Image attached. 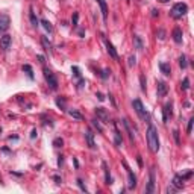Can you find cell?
Wrapping results in <instances>:
<instances>
[{
    "instance_id": "obj_1",
    "label": "cell",
    "mask_w": 194,
    "mask_h": 194,
    "mask_svg": "<svg viewBox=\"0 0 194 194\" xmlns=\"http://www.w3.org/2000/svg\"><path fill=\"white\" fill-rule=\"evenodd\" d=\"M146 137H147V146L150 149V152L153 153H158L159 150V138H158V130L156 127L149 121V127H147V132H146Z\"/></svg>"
},
{
    "instance_id": "obj_2",
    "label": "cell",
    "mask_w": 194,
    "mask_h": 194,
    "mask_svg": "<svg viewBox=\"0 0 194 194\" xmlns=\"http://www.w3.org/2000/svg\"><path fill=\"white\" fill-rule=\"evenodd\" d=\"M188 12V6L187 3H174L173 8H171V11H170V15H171V18L174 20H181L182 17H185Z\"/></svg>"
},
{
    "instance_id": "obj_3",
    "label": "cell",
    "mask_w": 194,
    "mask_h": 194,
    "mask_svg": "<svg viewBox=\"0 0 194 194\" xmlns=\"http://www.w3.org/2000/svg\"><path fill=\"white\" fill-rule=\"evenodd\" d=\"M42 74H44V79H46V82H47V85H49V88L52 91H56L58 90V79H56V76H55V73L52 72L50 68H47V67H44V70H42Z\"/></svg>"
},
{
    "instance_id": "obj_4",
    "label": "cell",
    "mask_w": 194,
    "mask_h": 194,
    "mask_svg": "<svg viewBox=\"0 0 194 194\" xmlns=\"http://www.w3.org/2000/svg\"><path fill=\"white\" fill-rule=\"evenodd\" d=\"M132 106H134L135 112L138 114V117H139L141 120H149V114H147V111H146V108H144L143 102H141L139 99H135L134 102H132Z\"/></svg>"
},
{
    "instance_id": "obj_5",
    "label": "cell",
    "mask_w": 194,
    "mask_h": 194,
    "mask_svg": "<svg viewBox=\"0 0 194 194\" xmlns=\"http://www.w3.org/2000/svg\"><path fill=\"white\" fill-rule=\"evenodd\" d=\"M121 164H123V167L126 169V173H127V181H129V182H127V188H129V190H134V188L137 187V178H135V174H134V171L130 170V167L127 165L126 161H123Z\"/></svg>"
},
{
    "instance_id": "obj_6",
    "label": "cell",
    "mask_w": 194,
    "mask_h": 194,
    "mask_svg": "<svg viewBox=\"0 0 194 194\" xmlns=\"http://www.w3.org/2000/svg\"><path fill=\"white\" fill-rule=\"evenodd\" d=\"M173 117V103L171 102H167L162 108V121L167 123L170 118Z\"/></svg>"
},
{
    "instance_id": "obj_7",
    "label": "cell",
    "mask_w": 194,
    "mask_h": 194,
    "mask_svg": "<svg viewBox=\"0 0 194 194\" xmlns=\"http://www.w3.org/2000/svg\"><path fill=\"white\" fill-rule=\"evenodd\" d=\"M11 26V18L8 14H0V33H5Z\"/></svg>"
},
{
    "instance_id": "obj_8",
    "label": "cell",
    "mask_w": 194,
    "mask_h": 194,
    "mask_svg": "<svg viewBox=\"0 0 194 194\" xmlns=\"http://www.w3.org/2000/svg\"><path fill=\"white\" fill-rule=\"evenodd\" d=\"M155 182H156L155 169H152L150 173H149V183H147V187H146V194H152L155 191Z\"/></svg>"
},
{
    "instance_id": "obj_9",
    "label": "cell",
    "mask_w": 194,
    "mask_h": 194,
    "mask_svg": "<svg viewBox=\"0 0 194 194\" xmlns=\"http://www.w3.org/2000/svg\"><path fill=\"white\" fill-rule=\"evenodd\" d=\"M103 37V41H105V46H106V50H108V53H109V56L112 58V59H115V61H118V53H117V50H115V47L112 46V42L109 41V40H106L105 38V35H102Z\"/></svg>"
},
{
    "instance_id": "obj_10",
    "label": "cell",
    "mask_w": 194,
    "mask_h": 194,
    "mask_svg": "<svg viewBox=\"0 0 194 194\" xmlns=\"http://www.w3.org/2000/svg\"><path fill=\"white\" fill-rule=\"evenodd\" d=\"M11 44H12V37L11 35H8V33L2 35V38H0V49H2L3 52H6V50H9Z\"/></svg>"
},
{
    "instance_id": "obj_11",
    "label": "cell",
    "mask_w": 194,
    "mask_h": 194,
    "mask_svg": "<svg viewBox=\"0 0 194 194\" xmlns=\"http://www.w3.org/2000/svg\"><path fill=\"white\" fill-rule=\"evenodd\" d=\"M167 93H169V85H167L164 81H158L156 82V94H158V97H165Z\"/></svg>"
},
{
    "instance_id": "obj_12",
    "label": "cell",
    "mask_w": 194,
    "mask_h": 194,
    "mask_svg": "<svg viewBox=\"0 0 194 194\" xmlns=\"http://www.w3.org/2000/svg\"><path fill=\"white\" fill-rule=\"evenodd\" d=\"M183 182H185V179H183V176H182L181 173H179V174H174L173 182H171V187H173L176 191H179V190L183 188Z\"/></svg>"
},
{
    "instance_id": "obj_13",
    "label": "cell",
    "mask_w": 194,
    "mask_h": 194,
    "mask_svg": "<svg viewBox=\"0 0 194 194\" xmlns=\"http://www.w3.org/2000/svg\"><path fill=\"white\" fill-rule=\"evenodd\" d=\"M85 141H86V144H88V147H90V149H96L97 147L96 143H94V134H93V130L90 127L85 130Z\"/></svg>"
},
{
    "instance_id": "obj_14",
    "label": "cell",
    "mask_w": 194,
    "mask_h": 194,
    "mask_svg": "<svg viewBox=\"0 0 194 194\" xmlns=\"http://www.w3.org/2000/svg\"><path fill=\"white\" fill-rule=\"evenodd\" d=\"M96 115H97V120H99V121L109 123V115H108L106 109H103V108H97V109H96Z\"/></svg>"
},
{
    "instance_id": "obj_15",
    "label": "cell",
    "mask_w": 194,
    "mask_h": 194,
    "mask_svg": "<svg viewBox=\"0 0 194 194\" xmlns=\"http://www.w3.org/2000/svg\"><path fill=\"white\" fill-rule=\"evenodd\" d=\"M171 37H173V41H174L176 44H182V41H183L182 29H181V28H174V29H173V33H171Z\"/></svg>"
},
{
    "instance_id": "obj_16",
    "label": "cell",
    "mask_w": 194,
    "mask_h": 194,
    "mask_svg": "<svg viewBox=\"0 0 194 194\" xmlns=\"http://www.w3.org/2000/svg\"><path fill=\"white\" fill-rule=\"evenodd\" d=\"M114 144L117 147L123 146V137H121V132L118 130V127L115 126V123H114Z\"/></svg>"
},
{
    "instance_id": "obj_17",
    "label": "cell",
    "mask_w": 194,
    "mask_h": 194,
    "mask_svg": "<svg viewBox=\"0 0 194 194\" xmlns=\"http://www.w3.org/2000/svg\"><path fill=\"white\" fill-rule=\"evenodd\" d=\"M97 3H99V6H100L103 20L106 21L108 20V3H106V0H97Z\"/></svg>"
},
{
    "instance_id": "obj_18",
    "label": "cell",
    "mask_w": 194,
    "mask_h": 194,
    "mask_svg": "<svg viewBox=\"0 0 194 194\" xmlns=\"http://www.w3.org/2000/svg\"><path fill=\"white\" fill-rule=\"evenodd\" d=\"M102 167H103V173H105V183L106 185H111L112 183V178H111V173H109V167L106 162H102Z\"/></svg>"
},
{
    "instance_id": "obj_19",
    "label": "cell",
    "mask_w": 194,
    "mask_h": 194,
    "mask_svg": "<svg viewBox=\"0 0 194 194\" xmlns=\"http://www.w3.org/2000/svg\"><path fill=\"white\" fill-rule=\"evenodd\" d=\"M159 70H161V73L164 76H170L171 74V67L167 62H159Z\"/></svg>"
},
{
    "instance_id": "obj_20",
    "label": "cell",
    "mask_w": 194,
    "mask_h": 194,
    "mask_svg": "<svg viewBox=\"0 0 194 194\" xmlns=\"http://www.w3.org/2000/svg\"><path fill=\"white\" fill-rule=\"evenodd\" d=\"M41 42H42V46H44V50L50 52V53H53V46H52V42L47 40V37H41Z\"/></svg>"
},
{
    "instance_id": "obj_21",
    "label": "cell",
    "mask_w": 194,
    "mask_h": 194,
    "mask_svg": "<svg viewBox=\"0 0 194 194\" xmlns=\"http://www.w3.org/2000/svg\"><path fill=\"white\" fill-rule=\"evenodd\" d=\"M123 126H125V129H126V132H127V135H129V139L134 143V132H132V129H130V125H129V120L127 118H123Z\"/></svg>"
},
{
    "instance_id": "obj_22",
    "label": "cell",
    "mask_w": 194,
    "mask_h": 194,
    "mask_svg": "<svg viewBox=\"0 0 194 194\" xmlns=\"http://www.w3.org/2000/svg\"><path fill=\"white\" fill-rule=\"evenodd\" d=\"M134 44H135V49L138 52H141L144 49V44H143V40H141L139 35H134Z\"/></svg>"
},
{
    "instance_id": "obj_23",
    "label": "cell",
    "mask_w": 194,
    "mask_h": 194,
    "mask_svg": "<svg viewBox=\"0 0 194 194\" xmlns=\"http://www.w3.org/2000/svg\"><path fill=\"white\" fill-rule=\"evenodd\" d=\"M23 72L26 73V76H28L30 81H33V79H35V76H33V70H32V67H30L29 64H24V65H23Z\"/></svg>"
},
{
    "instance_id": "obj_24",
    "label": "cell",
    "mask_w": 194,
    "mask_h": 194,
    "mask_svg": "<svg viewBox=\"0 0 194 194\" xmlns=\"http://www.w3.org/2000/svg\"><path fill=\"white\" fill-rule=\"evenodd\" d=\"M29 18H30V23H32V26H33V28H38V26H40V21H38V18H37V15H35V12H33V9H32V8H30Z\"/></svg>"
},
{
    "instance_id": "obj_25",
    "label": "cell",
    "mask_w": 194,
    "mask_h": 194,
    "mask_svg": "<svg viewBox=\"0 0 194 194\" xmlns=\"http://www.w3.org/2000/svg\"><path fill=\"white\" fill-rule=\"evenodd\" d=\"M41 24H42V28L46 29L47 32H53V26H52V23L49 21V20H46V18H42L41 21H40Z\"/></svg>"
},
{
    "instance_id": "obj_26",
    "label": "cell",
    "mask_w": 194,
    "mask_h": 194,
    "mask_svg": "<svg viewBox=\"0 0 194 194\" xmlns=\"http://www.w3.org/2000/svg\"><path fill=\"white\" fill-rule=\"evenodd\" d=\"M55 102H56V106H58V108H61L62 111H67V109H65V99H64V97H58Z\"/></svg>"
},
{
    "instance_id": "obj_27",
    "label": "cell",
    "mask_w": 194,
    "mask_h": 194,
    "mask_svg": "<svg viewBox=\"0 0 194 194\" xmlns=\"http://www.w3.org/2000/svg\"><path fill=\"white\" fill-rule=\"evenodd\" d=\"M179 65H181V68L182 70H185V68H187L188 67V62H187V56H185L183 53L179 56Z\"/></svg>"
},
{
    "instance_id": "obj_28",
    "label": "cell",
    "mask_w": 194,
    "mask_h": 194,
    "mask_svg": "<svg viewBox=\"0 0 194 194\" xmlns=\"http://www.w3.org/2000/svg\"><path fill=\"white\" fill-rule=\"evenodd\" d=\"M68 114H70V115H72L73 118H76V120H82V118H84V117H82V114L79 112V111H76V109H70Z\"/></svg>"
},
{
    "instance_id": "obj_29",
    "label": "cell",
    "mask_w": 194,
    "mask_h": 194,
    "mask_svg": "<svg viewBox=\"0 0 194 194\" xmlns=\"http://www.w3.org/2000/svg\"><path fill=\"white\" fill-rule=\"evenodd\" d=\"M139 84H141V91H144L147 90V84H146V76L144 74H139Z\"/></svg>"
},
{
    "instance_id": "obj_30",
    "label": "cell",
    "mask_w": 194,
    "mask_h": 194,
    "mask_svg": "<svg viewBox=\"0 0 194 194\" xmlns=\"http://www.w3.org/2000/svg\"><path fill=\"white\" fill-rule=\"evenodd\" d=\"M181 88L183 91H188L190 90V79L188 77H185L183 81H182V84H181Z\"/></svg>"
},
{
    "instance_id": "obj_31",
    "label": "cell",
    "mask_w": 194,
    "mask_h": 194,
    "mask_svg": "<svg viewBox=\"0 0 194 194\" xmlns=\"http://www.w3.org/2000/svg\"><path fill=\"white\" fill-rule=\"evenodd\" d=\"M91 123H93V126L97 129V130H99V134H103V127H102V125H100V123H99V120H91Z\"/></svg>"
},
{
    "instance_id": "obj_32",
    "label": "cell",
    "mask_w": 194,
    "mask_h": 194,
    "mask_svg": "<svg viewBox=\"0 0 194 194\" xmlns=\"http://www.w3.org/2000/svg\"><path fill=\"white\" fill-rule=\"evenodd\" d=\"M99 76H100L102 79H108V77L111 76V70H109V68H105V70H102V72L99 73Z\"/></svg>"
},
{
    "instance_id": "obj_33",
    "label": "cell",
    "mask_w": 194,
    "mask_h": 194,
    "mask_svg": "<svg viewBox=\"0 0 194 194\" xmlns=\"http://www.w3.org/2000/svg\"><path fill=\"white\" fill-rule=\"evenodd\" d=\"M53 146L56 147V149H59V147H62L64 146V139L61 138V137H58V138H55V141H53Z\"/></svg>"
},
{
    "instance_id": "obj_34",
    "label": "cell",
    "mask_w": 194,
    "mask_h": 194,
    "mask_svg": "<svg viewBox=\"0 0 194 194\" xmlns=\"http://www.w3.org/2000/svg\"><path fill=\"white\" fill-rule=\"evenodd\" d=\"M77 21H79V12H73V17H72V24H73V29L77 28Z\"/></svg>"
},
{
    "instance_id": "obj_35",
    "label": "cell",
    "mask_w": 194,
    "mask_h": 194,
    "mask_svg": "<svg viewBox=\"0 0 194 194\" xmlns=\"http://www.w3.org/2000/svg\"><path fill=\"white\" fill-rule=\"evenodd\" d=\"M137 64V58H135V55H130L129 58H127V65L129 67H134Z\"/></svg>"
},
{
    "instance_id": "obj_36",
    "label": "cell",
    "mask_w": 194,
    "mask_h": 194,
    "mask_svg": "<svg viewBox=\"0 0 194 194\" xmlns=\"http://www.w3.org/2000/svg\"><path fill=\"white\" fill-rule=\"evenodd\" d=\"M165 35H167V33H165V30H164V29H158V32H156V37L159 38L161 41H162V40H165Z\"/></svg>"
},
{
    "instance_id": "obj_37",
    "label": "cell",
    "mask_w": 194,
    "mask_h": 194,
    "mask_svg": "<svg viewBox=\"0 0 194 194\" xmlns=\"http://www.w3.org/2000/svg\"><path fill=\"white\" fill-rule=\"evenodd\" d=\"M173 137H174L176 144L179 146V144H181V139H179V130H178V129H174V130H173Z\"/></svg>"
},
{
    "instance_id": "obj_38",
    "label": "cell",
    "mask_w": 194,
    "mask_h": 194,
    "mask_svg": "<svg viewBox=\"0 0 194 194\" xmlns=\"http://www.w3.org/2000/svg\"><path fill=\"white\" fill-rule=\"evenodd\" d=\"M76 182H77V185H79V188H81V190H82L84 193H86V191H88V190H86V187H85V183H84V181H82V179H77Z\"/></svg>"
},
{
    "instance_id": "obj_39",
    "label": "cell",
    "mask_w": 194,
    "mask_h": 194,
    "mask_svg": "<svg viewBox=\"0 0 194 194\" xmlns=\"http://www.w3.org/2000/svg\"><path fill=\"white\" fill-rule=\"evenodd\" d=\"M72 72H73V74H74V77H77V79H79V77H81V70H79V68H77L76 65H74V67H72Z\"/></svg>"
},
{
    "instance_id": "obj_40",
    "label": "cell",
    "mask_w": 194,
    "mask_h": 194,
    "mask_svg": "<svg viewBox=\"0 0 194 194\" xmlns=\"http://www.w3.org/2000/svg\"><path fill=\"white\" fill-rule=\"evenodd\" d=\"M193 123H194V118L191 117L188 120V126H187V132H188V134H191V130H193Z\"/></svg>"
},
{
    "instance_id": "obj_41",
    "label": "cell",
    "mask_w": 194,
    "mask_h": 194,
    "mask_svg": "<svg viewBox=\"0 0 194 194\" xmlns=\"http://www.w3.org/2000/svg\"><path fill=\"white\" fill-rule=\"evenodd\" d=\"M62 164H64V156L59 155V156H58V167H61Z\"/></svg>"
},
{
    "instance_id": "obj_42",
    "label": "cell",
    "mask_w": 194,
    "mask_h": 194,
    "mask_svg": "<svg viewBox=\"0 0 194 194\" xmlns=\"http://www.w3.org/2000/svg\"><path fill=\"white\" fill-rule=\"evenodd\" d=\"M96 97H97V99H99L100 102H103V100H105V96H103L102 93H96Z\"/></svg>"
},
{
    "instance_id": "obj_43",
    "label": "cell",
    "mask_w": 194,
    "mask_h": 194,
    "mask_svg": "<svg viewBox=\"0 0 194 194\" xmlns=\"http://www.w3.org/2000/svg\"><path fill=\"white\" fill-rule=\"evenodd\" d=\"M53 179H55V182H56V183H61V182H62V179H61L58 174H55V176H53Z\"/></svg>"
},
{
    "instance_id": "obj_44",
    "label": "cell",
    "mask_w": 194,
    "mask_h": 194,
    "mask_svg": "<svg viewBox=\"0 0 194 194\" xmlns=\"http://www.w3.org/2000/svg\"><path fill=\"white\" fill-rule=\"evenodd\" d=\"M152 17H159V11H158V9H152Z\"/></svg>"
},
{
    "instance_id": "obj_45",
    "label": "cell",
    "mask_w": 194,
    "mask_h": 194,
    "mask_svg": "<svg viewBox=\"0 0 194 194\" xmlns=\"http://www.w3.org/2000/svg\"><path fill=\"white\" fill-rule=\"evenodd\" d=\"M37 58H38V61H40L41 64H44V62H46V59H44V56H42V55H38Z\"/></svg>"
},
{
    "instance_id": "obj_46",
    "label": "cell",
    "mask_w": 194,
    "mask_h": 194,
    "mask_svg": "<svg viewBox=\"0 0 194 194\" xmlns=\"http://www.w3.org/2000/svg\"><path fill=\"white\" fill-rule=\"evenodd\" d=\"M137 162L139 167H143V159H141V156H137Z\"/></svg>"
},
{
    "instance_id": "obj_47",
    "label": "cell",
    "mask_w": 194,
    "mask_h": 194,
    "mask_svg": "<svg viewBox=\"0 0 194 194\" xmlns=\"http://www.w3.org/2000/svg\"><path fill=\"white\" fill-rule=\"evenodd\" d=\"M30 138L33 139V138H37V129H33L32 130V134H30Z\"/></svg>"
},
{
    "instance_id": "obj_48",
    "label": "cell",
    "mask_w": 194,
    "mask_h": 194,
    "mask_svg": "<svg viewBox=\"0 0 194 194\" xmlns=\"http://www.w3.org/2000/svg\"><path fill=\"white\" fill-rule=\"evenodd\" d=\"M108 97H109V100L112 102V106H115V102H114V97H112V94H109Z\"/></svg>"
},
{
    "instance_id": "obj_49",
    "label": "cell",
    "mask_w": 194,
    "mask_h": 194,
    "mask_svg": "<svg viewBox=\"0 0 194 194\" xmlns=\"http://www.w3.org/2000/svg\"><path fill=\"white\" fill-rule=\"evenodd\" d=\"M73 162H74V165H76V169H77V167H79V162H77L76 158H73Z\"/></svg>"
},
{
    "instance_id": "obj_50",
    "label": "cell",
    "mask_w": 194,
    "mask_h": 194,
    "mask_svg": "<svg viewBox=\"0 0 194 194\" xmlns=\"http://www.w3.org/2000/svg\"><path fill=\"white\" fill-rule=\"evenodd\" d=\"M79 35H81V37H84V35H85V32H84V29H79Z\"/></svg>"
},
{
    "instance_id": "obj_51",
    "label": "cell",
    "mask_w": 194,
    "mask_h": 194,
    "mask_svg": "<svg viewBox=\"0 0 194 194\" xmlns=\"http://www.w3.org/2000/svg\"><path fill=\"white\" fill-rule=\"evenodd\" d=\"M158 2H161V3H169L170 0H158Z\"/></svg>"
}]
</instances>
